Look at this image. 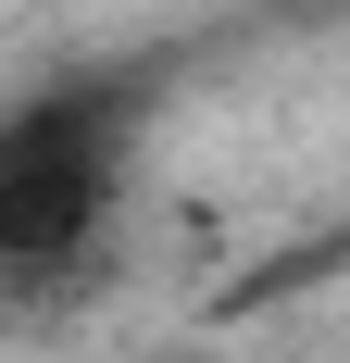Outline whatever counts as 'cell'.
<instances>
[{
    "label": "cell",
    "instance_id": "obj_1",
    "mask_svg": "<svg viewBox=\"0 0 350 363\" xmlns=\"http://www.w3.org/2000/svg\"><path fill=\"white\" fill-rule=\"evenodd\" d=\"M125 201V101L113 88H38L0 125V276L13 301H50L88 276Z\"/></svg>",
    "mask_w": 350,
    "mask_h": 363
}]
</instances>
